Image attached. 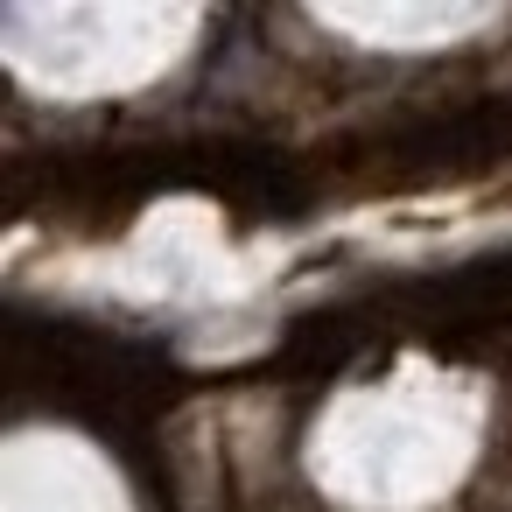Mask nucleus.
Returning a JSON list of instances; mask_svg holds the SVG:
<instances>
[]
</instances>
